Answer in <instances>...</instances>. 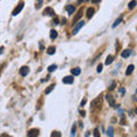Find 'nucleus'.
<instances>
[{"label": "nucleus", "instance_id": "1", "mask_svg": "<svg viewBox=\"0 0 137 137\" xmlns=\"http://www.w3.org/2000/svg\"><path fill=\"white\" fill-rule=\"evenodd\" d=\"M102 108V98L101 97H97V98H95L93 102H91V106L90 109H93V110H95V109H101Z\"/></svg>", "mask_w": 137, "mask_h": 137}, {"label": "nucleus", "instance_id": "2", "mask_svg": "<svg viewBox=\"0 0 137 137\" xmlns=\"http://www.w3.org/2000/svg\"><path fill=\"white\" fill-rule=\"evenodd\" d=\"M39 135V129L37 128H32L27 132V137H38Z\"/></svg>", "mask_w": 137, "mask_h": 137}, {"label": "nucleus", "instance_id": "3", "mask_svg": "<svg viewBox=\"0 0 137 137\" xmlns=\"http://www.w3.org/2000/svg\"><path fill=\"white\" fill-rule=\"evenodd\" d=\"M23 7H24V2H19L18 6H16V8L13 10V16H16L18 13H21V10L23 9Z\"/></svg>", "mask_w": 137, "mask_h": 137}, {"label": "nucleus", "instance_id": "4", "mask_svg": "<svg viewBox=\"0 0 137 137\" xmlns=\"http://www.w3.org/2000/svg\"><path fill=\"white\" fill-rule=\"evenodd\" d=\"M43 15H48V16H54L55 15V11L54 9L51 8V7H47V8L43 10Z\"/></svg>", "mask_w": 137, "mask_h": 137}, {"label": "nucleus", "instance_id": "5", "mask_svg": "<svg viewBox=\"0 0 137 137\" xmlns=\"http://www.w3.org/2000/svg\"><path fill=\"white\" fill-rule=\"evenodd\" d=\"M30 72L29 67L27 66H22L21 69H19V74L22 75V77H25V75H27V73Z\"/></svg>", "mask_w": 137, "mask_h": 137}, {"label": "nucleus", "instance_id": "6", "mask_svg": "<svg viewBox=\"0 0 137 137\" xmlns=\"http://www.w3.org/2000/svg\"><path fill=\"white\" fill-rule=\"evenodd\" d=\"M83 25H85V22H83V21H80V22H79V24L74 27V30H73V32H72L73 34H77V33L79 32V30H80L81 27L83 26Z\"/></svg>", "mask_w": 137, "mask_h": 137}, {"label": "nucleus", "instance_id": "7", "mask_svg": "<svg viewBox=\"0 0 137 137\" xmlns=\"http://www.w3.org/2000/svg\"><path fill=\"white\" fill-rule=\"evenodd\" d=\"M81 16H82V8L79 9L78 13H77V15L74 16V18H73V24H75V22H78L79 19L81 18Z\"/></svg>", "mask_w": 137, "mask_h": 137}, {"label": "nucleus", "instance_id": "8", "mask_svg": "<svg viewBox=\"0 0 137 137\" xmlns=\"http://www.w3.org/2000/svg\"><path fill=\"white\" fill-rule=\"evenodd\" d=\"M66 10H67V13H69V15H73L74 11H75L74 6H73V5H67L66 6Z\"/></svg>", "mask_w": 137, "mask_h": 137}, {"label": "nucleus", "instance_id": "9", "mask_svg": "<svg viewBox=\"0 0 137 137\" xmlns=\"http://www.w3.org/2000/svg\"><path fill=\"white\" fill-rule=\"evenodd\" d=\"M62 81H63V83H73V77H71V75L64 77Z\"/></svg>", "mask_w": 137, "mask_h": 137}, {"label": "nucleus", "instance_id": "10", "mask_svg": "<svg viewBox=\"0 0 137 137\" xmlns=\"http://www.w3.org/2000/svg\"><path fill=\"white\" fill-rule=\"evenodd\" d=\"M94 14H95V9L94 8L89 7V8L87 9V17H88V18H91V17L94 16Z\"/></svg>", "mask_w": 137, "mask_h": 137}, {"label": "nucleus", "instance_id": "11", "mask_svg": "<svg viewBox=\"0 0 137 137\" xmlns=\"http://www.w3.org/2000/svg\"><path fill=\"white\" fill-rule=\"evenodd\" d=\"M130 55H132V50H130V49H126V50H124L121 53V56L124 57V58H127V57H129Z\"/></svg>", "mask_w": 137, "mask_h": 137}, {"label": "nucleus", "instance_id": "12", "mask_svg": "<svg viewBox=\"0 0 137 137\" xmlns=\"http://www.w3.org/2000/svg\"><path fill=\"white\" fill-rule=\"evenodd\" d=\"M106 100H108V102L110 103L111 106H114L116 105V102H114V98H113L111 95H106Z\"/></svg>", "mask_w": 137, "mask_h": 137}, {"label": "nucleus", "instance_id": "13", "mask_svg": "<svg viewBox=\"0 0 137 137\" xmlns=\"http://www.w3.org/2000/svg\"><path fill=\"white\" fill-rule=\"evenodd\" d=\"M134 65H133V64H130V65H129V66H128V69H127V70H126V74L127 75H129V74H132V73H133V71H134Z\"/></svg>", "mask_w": 137, "mask_h": 137}, {"label": "nucleus", "instance_id": "14", "mask_svg": "<svg viewBox=\"0 0 137 137\" xmlns=\"http://www.w3.org/2000/svg\"><path fill=\"white\" fill-rule=\"evenodd\" d=\"M57 35H58V33H57L56 30H51V31H50V39L54 40V39H56V38H57Z\"/></svg>", "mask_w": 137, "mask_h": 137}, {"label": "nucleus", "instance_id": "15", "mask_svg": "<svg viewBox=\"0 0 137 137\" xmlns=\"http://www.w3.org/2000/svg\"><path fill=\"white\" fill-rule=\"evenodd\" d=\"M80 72H81V70L79 67H75V69H72V70H71V73H72L73 75H79Z\"/></svg>", "mask_w": 137, "mask_h": 137}, {"label": "nucleus", "instance_id": "16", "mask_svg": "<svg viewBox=\"0 0 137 137\" xmlns=\"http://www.w3.org/2000/svg\"><path fill=\"white\" fill-rule=\"evenodd\" d=\"M112 62H113V56H112V55H109V56L106 57V61H105V64H106V65H110Z\"/></svg>", "mask_w": 137, "mask_h": 137}, {"label": "nucleus", "instance_id": "17", "mask_svg": "<svg viewBox=\"0 0 137 137\" xmlns=\"http://www.w3.org/2000/svg\"><path fill=\"white\" fill-rule=\"evenodd\" d=\"M55 50H56V48H55L54 46H50V47L47 49V53H48L49 55H53V54H55Z\"/></svg>", "mask_w": 137, "mask_h": 137}, {"label": "nucleus", "instance_id": "18", "mask_svg": "<svg viewBox=\"0 0 137 137\" xmlns=\"http://www.w3.org/2000/svg\"><path fill=\"white\" fill-rule=\"evenodd\" d=\"M54 88H55V83H53V85H50V86H49L48 88L46 89L45 93H46V94H49V93H51V90H53Z\"/></svg>", "mask_w": 137, "mask_h": 137}, {"label": "nucleus", "instance_id": "19", "mask_svg": "<svg viewBox=\"0 0 137 137\" xmlns=\"http://www.w3.org/2000/svg\"><path fill=\"white\" fill-rule=\"evenodd\" d=\"M121 21H122V17H119V18L117 19V21L114 22V23H113V25H112V26H113V27H117V26H118V25L121 23Z\"/></svg>", "mask_w": 137, "mask_h": 137}, {"label": "nucleus", "instance_id": "20", "mask_svg": "<svg viewBox=\"0 0 137 137\" xmlns=\"http://www.w3.org/2000/svg\"><path fill=\"white\" fill-rule=\"evenodd\" d=\"M56 69H57V65L56 64H51L50 66L48 67V71H49V72H53V71H55Z\"/></svg>", "mask_w": 137, "mask_h": 137}, {"label": "nucleus", "instance_id": "21", "mask_svg": "<svg viewBox=\"0 0 137 137\" xmlns=\"http://www.w3.org/2000/svg\"><path fill=\"white\" fill-rule=\"evenodd\" d=\"M137 5V2L136 1H130V2L128 3V7H129V9H133L135 7V6Z\"/></svg>", "mask_w": 137, "mask_h": 137}, {"label": "nucleus", "instance_id": "22", "mask_svg": "<svg viewBox=\"0 0 137 137\" xmlns=\"http://www.w3.org/2000/svg\"><path fill=\"white\" fill-rule=\"evenodd\" d=\"M108 135L110 137H113V127H109V129H108Z\"/></svg>", "mask_w": 137, "mask_h": 137}, {"label": "nucleus", "instance_id": "23", "mask_svg": "<svg viewBox=\"0 0 137 137\" xmlns=\"http://www.w3.org/2000/svg\"><path fill=\"white\" fill-rule=\"evenodd\" d=\"M50 137H61V133L59 132H53L50 135Z\"/></svg>", "mask_w": 137, "mask_h": 137}, {"label": "nucleus", "instance_id": "24", "mask_svg": "<svg viewBox=\"0 0 137 137\" xmlns=\"http://www.w3.org/2000/svg\"><path fill=\"white\" fill-rule=\"evenodd\" d=\"M94 137H100V130L97 128L94 129Z\"/></svg>", "mask_w": 137, "mask_h": 137}, {"label": "nucleus", "instance_id": "25", "mask_svg": "<svg viewBox=\"0 0 137 137\" xmlns=\"http://www.w3.org/2000/svg\"><path fill=\"white\" fill-rule=\"evenodd\" d=\"M102 70H103V65L98 64V66H97V72H102Z\"/></svg>", "mask_w": 137, "mask_h": 137}, {"label": "nucleus", "instance_id": "26", "mask_svg": "<svg viewBox=\"0 0 137 137\" xmlns=\"http://www.w3.org/2000/svg\"><path fill=\"white\" fill-rule=\"evenodd\" d=\"M71 134H72V136H74V134H75V125H73L72 130H71Z\"/></svg>", "mask_w": 137, "mask_h": 137}, {"label": "nucleus", "instance_id": "27", "mask_svg": "<svg viewBox=\"0 0 137 137\" xmlns=\"http://www.w3.org/2000/svg\"><path fill=\"white\" fill-rule=\"evenodd\" d=\"M41 3H42V1H39V2H38V5H35V8L37 9H39L41 7Z\"/></svg>", "mask_w": 137, "mask_h": 137}, {"label": "nucleus", "instance_id": "28", "mask_svg": "<svg viewBox=\"0 0 137 137\" xmlns=\"http://www.w3.org/2000/svg\"><path fill=\"white\" fill-rule=\"evenodd\" d=\"M114 87H116V82L113 81V82H112V85H111V87H109V88H110L111 90H112V89H114Z\"/></svg>", "mask_w": 137, "mask_h": 137}, {"label": "nucleus", "instance_id": "29", "mask_svg": "<svg viewBox=\"0 0 137 137\" xmlns=\"http://www.w3.org/2000/svg\"><path fill=\"white\" fill-rule=\"evenodd\" d=\"M54 24H58V17H55L54 18Z\"/></svg>", "mask_w": 137, "mask_h": 137}, {"label": "nucleus", "instance_id": "30", "mask_svg": "<svg viewBox=\"0 0 137 137\" xmlns=\"http://www.w3.org/2000/svg\"><path fill=\"white\" fill-rule=\"evenodd\" d=\"M3 50H5V48H3V47H0V55L3 53Z\"/></svg>", "mask_w": 137, "mask_h": 137}, {"label": "nucleus", "instance_id": "31", "mask_svg": "<svg viewBox=\"0 0 137 137\" xmlns=\"http://www.w3.org/2000/svg\"><path fill=\"white\" fill-rule=\"evenodd\" d=\"M85 104H86V100H83L82 102H81V106H83V105H85Z\"/></svg>", "mask_w": 137, "mask_h": 137}, {"label": "nucleus", "instance_id": "32", "mask_svg": "<svg viewBox=\"0 0 137 137\" xmlns=\"http://www.w3.org/2000/svg\"><path fill=\"white\" fill-rule=\"evenodd\" d=\"M0 137H10V136H8V135H7V134H2V135H1V136H0Z\"/></svg>", "mask_w": 137, "mask_h": 137}, {"label": "nucleus", "instance_id": "33", "mask_svg": "<svg viewBox=\"0 0 137 137\" xmlns=\"http://www.w3.org/2000/svg\"><path fill=\"white\" fill-rule=\"evenodd\" d=\"M120 93H121V94H125V89L121 88V89H120Z\"/></svg>", "mask_w": 137, "mask_h": 137}, {"label": "nucleus", "instance_id": "34", "mask_svg": "<svg viewBox=\"0 0 137 137\" xmlns=\"http://www.w3.org/2000/svg\"><path fill=\"white\" fill-rule=\"evenodd\" d=\"M135 112H136V114H137V108H136V110H135Z\"/></svg>", "mask_w": 137, "mask_h": 137}, {"label": "nucleus", "instance_id": "35", "mask_svg": "<svg viewBox=\"0 0 137 137\" xmlns=\"http://www.w3.org/2000/svg\"><path fill=\"white\" fill-rule=\"evenodd\" d=\"M136 137H137V136H136Z\"/></svg>", "mask_w": 137, "mask_h": 137}]
</instances>
